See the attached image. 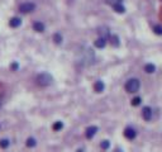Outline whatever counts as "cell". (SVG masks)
<instances>
[{
    "mask_svg": "<svg viewBox=\"0 0 162 152\" xmlns=\"http://www.w3.org/2000/svg\"><path fill=\"white\" fill-rule=\"evenodd\" d=\"M36 81L39 86H50L53 83V77L51 74H48V72H42V74H39L37 76Z\"/></svg>",
    "mask_w": 162,
    "mask_h": 152,
    "instance_id": "6da1fadb",
    "label": "cell"
},
{
    "mask_svg": "<svg viewBox=\"0 0 162 152\" xmlns=\"http://www.w3.org/2000/svg\"><path fill=\"white\" fill-rule=\"evenodd\" d=\"M141 88V83L138 79H129L125 83V90L128 93H137Z\"/></svg>",
    "mask_w": 162,
    "mask_h": 152,
    "instance_id": "7a4b0ae2",
    "label": "cell"
},
{
    "mask_svg": "<svg viewBox=\"0 0 162 152\" xmlns=\"http://www.w3.org/2000/svg\"><path fill=\"white\" fill-rule=\"evenodd\" d=\"M34 9H36V4H33V3H23L19 5V12L23 14L32 13Z\"/></svg>",
    "mask_w": 162,
    "mask_h": 152,
    "instance_id": "3957f363",
    "label": "cell"
},
{
    "mask_svg": "<svg viewBox=\"0 0 162 152\" xmlns=\"http://www.w3.org/2000/svg\"><path fill=\"white\" fill-rule=\"evenodd\" d=\"M124 136H125V138H128V140H134L136 136H137V132H136L134 128L127 127V128L124 129Z\"/></svg>",
    "mask_w": 162,
    "mask_h": 152,
    "instance_id": "277c9868",
    "label": "cell"
},
{
    "mask_svg": "<svg viewBox=\"0 0 162 152\" xmlns=\"http://www.w3.org/2000/svg\"><path fill=\"white\" fill-rule=\"evenodd\" d=\"M152 115H153V113H152V109H151V108H150V106H144L143 110H142V117H143V119L147 120V122H150V120L152 119Z\"/></svg>",
    "mask_w": 162,
    "mask_h": 152,
    "instance_id": "5b68a950",
    "label": "cell"
},
{
    "mask_svg": "<svg viewBox=\"0 0 162 152\" xmlns=\"http://www.w3.org/2000/svg\"><path fill=\"white\" fill-rule=\"evenodd\" d=\"M96 132H98V127H95V126H91V127H89L88 129H86V138H89V140H91L93 137L96 134Z\"/></svg>",
    "mask_w": 162,
    "mask_h": 152,
    "instance_id": "8992f818",
    "label": "cell"
},
{
    "mask_svg": "<svg viewBox=\"0 0 162 152\" xmlns=\"http://www.w3.org/2000/svg\"><path fill=\"white\" fill-rule=\"evenodd\" d=\"M99 35H100V38L108 39V38H109V35H110V33H109V29H108L107 27L100 28V29H99Z\"/></svg>",
    "mask_w": 162,
    "mask_h": 152,
    "instance_id": "52a82bcc",
    "label": "cell"
},
{
    "mask_svg": "<svg viewBox=\"0 0 162 152\" xmlns=\"http://www.w3.org/2000/svg\"><path fill=\"white\" fill-rule=\"evenodd\" d=\"M9 24H10V27L12 28H18V27H20V24H22V19L20 18H12L10 19V22H9Z\"/></svg>",
    "mask_w": 162,
    "mask_h": 152,
    "instance_id": "ba28073f",
    "label": "cell"
},
{
    "mask_svg": "<svg viewBox=\"0 0 162 152\" xmlns=\"http://www.w3.org/2000/svg\"><path fill=\"white\" fill-rule=\"evenodd\" d=\"M104 88H105V85H104V83H103L101 80H98V81L94 84V89H95L96 93H101V91H104Z\"/></svg>",
    "mask_w": 162,
    "mask_h": 152,
    "instance_id": "9c48e42d",
    "label": "cell"
},
{
    "mask_svg": "<svg viewBox=\"0 0 162 152\" xmlns=\"http://www.w3.org/2000/svg\"><path fill=\"white\" fill-rule=\"evenodd\" d=\"M33 29L37 32H45V24L42 22H34L33 23Z\"/></svg>",
    "mask_w": 162,
    "mask_h": 152,
    "instance_id": "30bf717a",
    "label": "cell"
},
{
    "mask_svg": "<svg viewBox=\"0 0 162 152\" xmlns=\"http://www.w3.org/2000/svg\"><path fill=\"white\" fill-rule=\"evenodd\" d=\"M94 45H95L96 48H104L105 45H107V39H104V38H100V37H99V38L95 41Z\"/></svg>",
    "mask_w": 162,
    "mask_h": 152,
    "instance_id": "8fae6325",
    "label": "cell"
},
{
    "mask_svg": "<svg viewBox=\"0 0 162 152\" xmlns=\"http://www.w3.org/2000/svg\"><path fill=\"white\" fill-rule=\"evenodd\" d=\"M144 71L148 72V74H152V72L156 71V66H154V65H152V63H147L146 66H144Z\"/></svg>",
    "mask_w": 162,
    "mask_h": 152,
    "instance_id": "7c38bea8",
    "label": "cell"
},
{
    "mask_svg": "<svg viewBox=\"0 0 162 152\" xmlns=\"http://www.w3.org/2000/svg\"><path fill=\"white\" fill-rule=\"evenodd\" d=\"M25 144H27V147H34L37 144V141L33 138V137H29V138L27 140V142H25Z\"/></svg>",
    "mask_w": 162,
    "mask_h": 152,
    "instance_id": "4fadbf2b",
    "label": "cell"
},
{
    "mask_svg": "<svg viewBox=\"0 0 162 152\" xmlns=\"http://www.w3.org/2000/svg\"><path fill=\"white\" fill-rule=\"evenodd\" d=\"M52 128H53V131H56V132H58V131H61V129L63 128V123L62 122H56L55 124L52 126Z\"/></svg>",
    "mask_w": 162,
    "mask_h": 152,
    "instance_id": "5bb4252c",
    "label": "cell"
},
{
    "mask_svg": "<svg viewBox=\"0 0 162 152\" xmlns=\"http://www.w3.org/2000/svg\"><path fill=\"white\" fill-rule=\"evenodd\" d=\"M113 9H114L117 13H124L125 12V8L122 5V4H117V5H114L113 6Z\"/></svg>",
    "mask_w": 162,
    "mask_h": 152,
    "instance_id": "9a60e30c",
    "label": "cell"
},
{
    "mask_svg": "<svg viewBox=\"0 0 162 152\" xmlns=\"http://www.w3.org/2000/svg\"><path fill=\"white\" fill-rule=\"evenodd\" d=\"M122 2H123V0H105V3L111 5V6H114L117 4H122Z\"/></svg>",
    "mask_w": 162,
    "mask_h": 152,
    "instance_id": "2e32d148",
    "label": "cell"
},
{
    "mask_svg": "<svg viewBox=\"0 0 162 152\" xmlns=\"http://www.w3.org/2000/svg\"><path fill=\"white\" fill-rule=\"evenodd\" d=\"M53 41L57 43V45H60V43L62 42V37H61V34L60 33H55L53 34Z\"/></svg>",
    "mask_w": 162,
    "mask_h": 152,
    "instance_id": "e0dca14e",
    "label": "cell"
},
{
    "mask_svg": "<svg viewBox=\"0 0 162 152\" xmlns=\"http://www.w3.org/2000/svg\"><path fill=\"white\" fill-rule=\"evenodd\" d=\"M9 141L8 140H2V141H0V147H2V148H8L9 147Z\"/></svg>",
    "mask_w": 162,
    "mask_h": 152,
    "instance_id": "ac0fdd59",
    "label": "cell"
},
{
    "mask_svg": "<svg viewBox=\"0 0 162 152\" xmlns=\"http://www.w3.org/2000/svg\"><path fill=\"white\" fill-rule=\"evenodd\" d=\"M100 146H101V148H103V150H108V148L110 147V142L105 140V141H103V142L100 143Z\"/></svg>",
    "mask_w": 162,
    "mask_h": 152,
    "instance_id": "d6986e66",
    "label": "cell"
},
{
    "mask_svg": "<svg viewBox=\"0 0 162 152\" xmlns=\"http://www.w3.org/2000/svg\"><path fill=\"white\" fill-rule=\"evenodd\" d=\"M111 45L113 46H119V38H118V35H113L111 37Z\"/></svg>",
    "mask_w": 162,
    "mask_h": 152,
    "instance_id": "ffe728a7",
    "label": "cell"
},
{
    "mask_svg": "<svg viewBox=\"0 0 162 152\" xmlns=\"http://www.w3.org/2000/svg\"><path fill=\"white\" fill-rule=\"evenodd\" d=\"M141 101H142V100H141V98L137 96V98H134V99L132 100V105H133V106H138V105L141 104Z\"/></svg>",
    "mask_w": 162,
    "mask_h": 152,
    "instance_id": "44dd1931",
    "label": "cell"
},
{
    "mask_svg": "<svg viewBox=\"0 0 162 152\" xmlns=\"http://www.w3.org/2000/svg\"><path fill=\"white\" fill-rule=\"evenodd\" d=\"M153 32L156 34H161L162 35V27L161 25H154L153 27Z\"/></svg>",
    "mask_w": 162,
    "mask_h": 152,
    "instance_id": "7402d4cb",
    "label": "cell"
},
{
    "mask_svg": "<svg viewBox=\"0 0 162 152\" xmlns=\"http://www.w3.org/2000/svg\"><path fill=\"white\" fill-rule=\"evenodd\" d=\"M18 63H15V62H14V63H12V70H18Z\"/></svg>",
    "mask_w": 162,
    "mask_h": 152,
    "instance_id": "603a6c76",
    "label": "cell"
},
{
    "mask_svg": "<svg viewBox=\"0 0 162 152\" xmlns=\"http://www.w3.org/2000/svg\"><path fill=\"white\" fill-rule=\"evenodd\" d=\"M114 152H123V151H122V150H115Z\"/></svg>",
    "mask_w": 162,
    "mask_h": 152,
    "instance_id": "cb8c5ba5",
    "label": "cell"
},
{
    "mask_svg": "<svg viewBox=\"0 0 162 152\" xmlns=\"http://www.w3.org/2000/svg\"><path fill=\"white\" fill-rule=\"evenodd\" d=\"M77 152H82V150H79V151H77Z\"/></svg>",
    "mask_w": 162,
    "mask_h": 152,
    "instance_id": "d4e9b609",
    "label": "cell"
},
{
    "mask_svg": "<svg viewBox=\"0 0 162 152\" xmlns=\"http://www.w3.org/2000/svg\"><path fill=\"white\" fill-rule=\"evenodd\" d=\"M0 106H2V101H0Z\"/></svg>",
    "mask_w": 162,
    "mask_h": 152,
    "instance_id": "484cf974",
    "label": "cell"
}]
</instances>
